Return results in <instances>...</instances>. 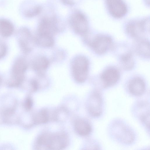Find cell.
I'll list each match as a JSON object with an SVG mask.
<instances>
[{"instance_id": "obj_1", "label": "cell", "mask_w": 150, "mask_h": 150, "mask_svg": "<svg viewBox=\"0 0 150 150\" xmlns=\"http://www.w3.org/2000/svg\"><path fill=\"white\" fill-rule=\"evenodd\" d=\"M108 130L111 138L122 145H131L136 140L135 131L122 119H117L112 121L108 125Z\"/></svg>"}, {"instance_id": "obj_2", "label": "cell", "mask_w": 150, "mask_h": 150, "mask_svg": "<svg viewBox=\"0 0 150 150\" xmlns=\"http://www.w3.org/2000/svg\"><path fill=\"white\" fill-rule=\"evenodd\" d=\"M40 144L44 150H60L68 144L69 138L64 132L54 134L45 133L41 134Z\"/></svg>"}, {"instance_id": "obj_3", "label": "cell", "mask_w": 150, "mask_h": 150, "mask_svg": "<svg viewBox=\"0 0 150 150\" xmlns=\"http://www.w3.org/2000/svg\"><path fill=\"white\" fill-rule=\"evenodd\" d=\"M86 106L88 112L92 117L98 118L102 115L104 100L99 90H95L91 92L88 99Z\"/></svg>"}, {"instance_id": "obj_4", "label": "cell", "mask_w": 150, "mask_h": 150, "mask_svg": "<svg viewBox=\"0 0 150 150\" xmlns=\"http://www.w3.org/2000/svg\"><path fill=\"white\" fill-rule=\"evenodd\" d=\"M134 117L149 132V103L147 101L141 100L134 104L132 109Z\"/></svg>"}, {"instance_id": "obj_5", "label": "cell", "mask_w": 150, "mask_h": 150, "mask_svg": "<svg viewBox=\"0 0 150 150\" xmlns=\"http://www.w3.org/2000/svg\"><path fill=\"white\" fill-rule=\"evenodd\" d=\"M89 62L84 56H79L73 60L72 70L74 78L79 83L84 82L87 79L89 70Z\"/></svg>"}, {"instance_id": "obj_6", "label": "cell", "mask_w": 150, "mask_h": 150, "mask_svg": "<svg viewBox=\"0 0 150 150\" xmlns=\"http://www.w3.org/2000/svg\"><path fill=\"white\" fill-rule=\"evenodd\" d=\"M112 43V39L110 36L99 35L89 41L88 44L96 54L101 55L105 53L109 50Z\"/></svg>"}, {"instance_id": "obj_7", "label": "cell", "mask_w": 150, "mask_h": 150, "mask_svg": "<svg viewBox=\"0 0 150 150\" xmlns=\"http://www.w3.org/2000/svg\"><path fill=\"white\" fill-rule=\"evenodd\" d=\"M120 78V72L117 68L112 67L108 68L103 72L100 76L102 88H107L115 86Z\"/></svg>"}, {"instance_id": "obj_8", "label": "cell", "mask_w": 150, "mask_h": 150, "mask_svg": "<svg viewBox=\"0 0 150 150\" xmlns=\"http://www.w3.org/2000/svg\"><path fill=\"white\" fill-rule=\"evenodd\" d=\"M26 68V63L23 59H19L16 61L13 68V78L8 84L10 87H17L21 84Z\"/></svg>"}, {"instance_id": "obj_9", "label": "cell", "mask_w": 150, "mask_h": 150, "mask_svg": "<svg viewBox=\"0 0 150 150\" xmlns=\"http://www.w3.org/2000/svg\"><path fill=\"white\" fill-rule=\"evenodd\" d=\"M56 23L54 18H43L38 26V35L52 38L57 30Z\"/></svg>"}, {"instance_id": "obj_10", "label": "cell", "mask_w": 150, "mask_h": 150, "mask_svg": "<svg viewBox=\"0 0 150 150\" xmlns=\"http://www.w3.org/2000/svg\"><path fill=\"white\" fill-rule=\"evenodd\" d=\"M127 91L132 96L139 97L143 95L146 90L144 81L139 77H135L131 79L127 86Z\"/></svg>"}, {"instance_id": "obj_11", "label": "cell", "mask_w": 150, "mask_h": 150, "mask_svg": "<svg viewBox=\"0 0 150 150\" xmlns=\"http://www.w3.org/2000/svg\"><path fill=\"white\" fill-rule=\"evenodd\" d=\"M70 23L74 30L77 33L84 34L87 31L88 23L85 16L80 12H76L71 16Z\"/></svg>"}, {"instance_id": "obj_12", "label": "cell", "mask_w": 150, "mask_h": 150, "mask_svg": "<svg viewBox=\"0 0 150 150\" xmlns=\"http://www.w3.org/2000/svg\"><path fill=\"white\" fill-rule=\"evenodd\" d=\"M148 21L134 22L129 24L127 27V34L134 39H139L148 30Z\"/></svg>"}, {"instance_id": "obj_13", "label": "cell", "mask_w": 150, "mask_h": 150, "mask_svg": "<svg viewBox=\"0 0 150 150\" xmlns=\"http://www.w3.org/2000/svg\"><path fill=\"white\" fill-rule=\"evenodd\" d=\"M106 2L108 10L113 17L120 18L126 14L127 7L122 0H106Z\"/></svg>"}, {"instance_id": "obj_14", "label": "cell", "mask_w": 150, "mask_h": 150, "mask_svg": "<svg viewBox=\"0 0 150 150\" xmlns=\"http://www.w3.org/2000/svg\"><path fill=\"white\" fill-rule=\"evenodd\" d=\"M74 129L79 135L83 137L90 135L93 130L91 123L88 120L83 119H79L76 121Z\"/></svg>"}, {"instance_id": "obj_15", "label": "cell", "mask_w": 150, "mask_h": 150, "mask_svg": "<svg viewBox=\"0 0 150 150\" xmlns=\"http://www.w3.org/2000/svg\"><path fill=\"white\" fill-rule=\"evenodd\" d=\"M120 64L124 69L130 70L134 67L135 62L132 53L128 51L122 54L120 57Z\"/></svg>"}, {"instance_id": "obj_16", "label": "cell", "mask_w": 150, "mask_h": 150, "mask_svg": "<svg viewBox=\"0 0 150 150\" xmlns=\"http://www.w3.org/2000/svg\"><path fill=\"white\" fill-rule=\"evenodd\" d=\"M136 51L138 55L144 57H149V43L145 40L139 41L136 47Z\"/></svg>"}, {"instance_id": "obj_17", "label": "cell", "mask_w": 150, "mask_h": 150, "mask_svg": "<svg viewBox=\"0 0 150 150\" xmlns=\"http://www.w3.org/2000/svg\"><path fill=\"white\" fill-rule=\"evenodd\" d=\"M14 27L12 23L7 19H0V34L4 37L11 35L14 31Z\"/></svg>"}, {"instance_id": "obj_18", "label": "cell", "mask_w": 150, "mask_h": 150, "mask_svg": "<svg viewBox=\"0 0 150 150\" xmlns=\"http://www.w3.org/2000/svg\"><path fill=\"white\" fill-rule=\"evenodd\" d=\"M49 65L48 59L45 57L38 58L34 62V69L39 74H42L47 69Z\"/></svg>"}, {"instance_id": "obj_19", "label": "cell", "mask_w": 150, "mask_h": 150, "mask_svg": "<svg viewBox=\"0 0 150 150\" xmlns=\"http://www.w3.org/2000/svg\"><path fill=\"white\" fill-rule=\"evenodd\" d=\"M49 120V115L47 110L42 109L37 112L33 117V124L36 125L42 124L46 123Z\"/></svg>"}, {"instance_id": "obj_20", "label": "cell", "mask_w": 150, "mask_h": 150, "mask_svg": "<svg viewBox=\"0 0 150 150\" xmlns=\"http://www.w3.org/2000/svg\"><path fill=\"white\" fill-rule=\"evenodd\" d=\"M68 112L64 107H60L54 112L53 118L57 121H63L66 120L68 117Z\"/></svg>"}, {"instance_id": "obj_21", "label": "cell", "mask_w": 150, "mask_h": 150, "mask_svg": "<svg viewBox=\"0 0 150 150\" xmlns=\"http://www.w3.org/2000/svg\"><path fill=\"white\" fill-rule=\"evenodd\" d=\"M33 104V100L32 98L30 96H28L25 99L23 105L24 109L26 111H28L32 109Z\"/></svg>"}, {"instance_id": "obj_22", "label": "cell", "mask_w": 150, "mask_h": 150, "mask_svg": "<svg viewBox=\"0 0 150 150\" xmlns=\"http://www.w3.org/2000/svg\"><path fill=\"white\" fill-rule=\"evenodd\" d=\"M41 8L40 7H37L32 10L27 11L25 13L27 16L31 17L38 14L40 12Z\"/></svg>"}, {"instance_id": "obj_23", "label": "cell", "mask_w": 150, "mask_h": 150, "mask_svg": "<svg viewBox=\"0 0 150 150\" xmlns=\"http://www.w3.org/2000/svg\"><path fill=\"white\" fill-rule=\"evenodd\" d=\"M30 87L31 92H34L36 91L38 87V83L35 80L32 81L30 82Z\"/></svg>"}, {"instance_id": "obj_24", "label": "cell", "mask_w": 150, "mask_h": 150, "mask_svg": "<svg viewBox=\"0 0 150 150\" xmlns=\"http://www.w3.org/2000/svg\"><path fill=\"white\" fill-rule=\"evenodd\" d=\"M6 52L5 46L4 44L0 43V58H2L5 55Z\"/></svg>"}, {"instance_id": "obj_25", "label": "cell", "mask_w": 150, "mask_h": 150, "mask_svg": "<svg viewBox=\"0 0 150 150\" xmlns=\"http://www.w3.org/2000/svg\"><path fill=\"white\" fill-rule=\"evenodd\" d=\"M1 78H0V83H1Z\"/></svg>"}]
</instances>
